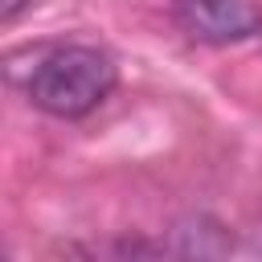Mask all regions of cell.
Wrapping results in <instances>:
<instances>
[{
    "instance_id": "3957f363",
    "label": "cell",
    "mask_w": 262,
    "mask_h": 262,
    "mask_svg": "<svg viewBox=\"0 0 262 262\" xmlns=\"http://www.w3.org/2000/svg\"><path fill=\"white\" fill-rule=\"evenodd\" d=\"M25 8H29V0H0V20H4V25H12Z\"/></svg>"
},
{
    "instance_id": "6da1fadb",
    "label": "cell",
    "mask_w": 262,
    "mask_h": 262,
    "mask_svg": "<svg viewBox=\"0 0 262 262\" xmlns=\"http://www.w3.org/2000/svg\"><path fill=\"white\" fill-rule=\"evenodd\" d=\"M119 82L115 61L94 45H45L33 53L25 74V94L37 111L53 119H82L98 111Z\"/></svg>"
},
{
    "instance_id": "7a4b0ae2",
    "label": "cell",
    "mask_w": 262,
    "mask_h": 262,
    "mask_svg": "<svg viewBox=\"0 0 262 262\" xmlns=\"http://www.w3.org/2000/svg\"><path fill=\"white\" fill-rule=\"evenodd\" d=\"M176 20L205 45H229L262 33V8L254 0H176Z\"/></svg>"
}]
</instances>
